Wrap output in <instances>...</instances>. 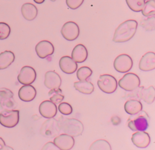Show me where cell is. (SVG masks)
I'll use <instances>...</instances> for the list:
<instances>
[{"label":"cell","instance_id":"cell-1","mask_svg":"<svg viewBox=\"0 0 155 150\" xmlns=\"http://www.w3.org/2000/svg\"><path fill=\"white\" fill-rule=\"evenodd\" d=\"M137 27V22L134 19H128L121 23L115 30L113 41L114 42H125L130 40L135 34Z\"/></svg>","mask_w":155,"mask_h":150},{"label":"cell","instance_id":"cell-2","mask_svg":"<svg viewBox=\"0 0 155 150\" xmlns=\"http://www.w3.org/2000/svg\"><path fill=\"white\" fill-rule=\"evenodd\" d=\"M58 122L60 129L72 137L81 135L84 131V125L78 119L61 116Z\"/></svg>","mask_w":155,"mask_h":150},{"label":"cell","instance_id":"cell-3","mask_svg":"<svg viewBox=\"0 0 155 150\" xmlns=\"http://www.w3.org/2000/svg\"><path fill=\"white\" fill-rule=\"evenodd\" d=\"M149 125V116L147 113L142 111L131 115L127 120L128 127L134 131H145Z\"/></svg>","mask_w":155,"mask_h":150},{"label":"cell","instance_id":"cell-4","mask_svg":"<svg viewBox=\"0 0 155 150\" xmlns=\"http://www.w3.org/2000/svg\"><path fill=\"white\" fill-rule=\"evenodd\" d=\"M97 85L102 91L107 94H111L116 90L117 82L114 76L105 74L99 76L97 80Z\"/></svg>","mask_w":155,"mask_h":150},{"label":"cell","instance_id":"cell-5","mask_svg":"<svg viewBox=\"0 0 155 150\" xmlns=\"http://www.w3.org/2000/svg\"><path fill=\"white\" fill-rule=\"evenodd\" d=\"M19 110L3 109L0 112V124L6 128H13L19 122Z\"/></svg>","mask_w":155,"mask_h":150},{"label":"cell","instance_id":"cell-6","mask_svg":"<svg viewBox=\"0 0 155 150\" xmlns=\"http://www.w3.org/2000/svg\"><path fill=\"white\" fill-rule=\"evenodd\" d=\"M140 80L138 76L133 73H126L119 80L118 85L123 90L132 91L139 87Z\"/></svg>","mask_w":155,"mask_h":150},{"label":"cell","instance_id":"cell-7","mask_svg":"<svg viewBox=\"0 0 155 150\" xmlns=\"http://www.w3.org/2000/svg\"><path fill=\"white\" fill-rule=\"evenodd\" d=\"M60 130L58 120L52 117L48 118L42 123L40 129V133L44 137L52 138L56 136L59 133Z\"/></svg>","mask_w":155,"mask_h":150},{"label":"cell","instance_id":"cell-8","mask_svg":"<svg viewBox=\"0 0 155 150\" xmlns=\"http://www.w3.org/2000/svg\"><path fill=\"white\" fill-rule=\"evenodd\" d=\"M133 60L127 54H121L117 56L113 62L114 69L119 73H126L129 71L133 67Z\"/></svg>","mask_w":155,"mask_h":150},{"label":"cell","instance_id":"cell-9","mask_svg":"<svg viewBox=\"0 0 155 150\" xmlns=\"http://www.w3.org/2000/svg\"><path fill=\"white\" fill-rule=\"evenodd\" d=\"M61 33L64 39L69 41H72L76 39L79 36V28L76 22L68 21L62 27Z\"/></svg>","mask_w":155,"mask_h":150},{"label":"cell","instance_id":"cell-10","mask_svg":"<svg viewBox=\"0 0 155 150\" xmlns=\"http://www.w3.org/2000/svg\"><path fill=\"white\" fill-rule=\"evenodd\" d=\"M36 77L35 70L31 67L24 66L21 68L18 76V80L21 84L30 85L35 80Z\"/></svg>","mask_w":155,"mask_h":150},{"label":"cell","instance_id":"cell-11","mask_svg":"<svg viewBox=\"0 0 155 150\" xmlns=\"http://www.w3.org/2000/svg\"><path fill=\"white\" fill-rule=\"evenodd\" d=\"M53 143L59 149L70 150L74 145V139L68 134H62L54 138Z\"/></svg>","mask_w":155,"mask_h":150},{"label":"cell","instance_id":"cell-12","mask_svg":"<svg viewBox=\"0 0 155 150\" xmlns=\"http://www.w3.org/2000/svg\"><path fill=\"white\" fill-rule=\"evenodd\" d=\"M131 141L139 148H145L150 143L151 138L148 132L144 131H137L132 134Z\"/></svg>","mask_w":155,"mask_h":150},{"label":"cell","instance_id":"cell-13","mask_svg":"<svg viewBox=\"0 0 155 150\" xmlns=\"http://www.w3.org/2000/svg\"><path fill=\"white\" fill-rule=\"evenodd\" d=\"M35 51L37 55L41 59H44L53 54L54 48L53 45L48 41L43 40L39 42L36 47Z\"/></svg>","mask_w":155,"mask_h":150},{"label":"cell","instance_id":"cell-14","mask_svg":"<svg viewBox=\"0 0 155 150\" xmlns=\"http://www.w3.org/2000/svg\"><path fill=\"white\" fill-rule=\"evenodd\" d=\"M139 68L143 71L155 69V53L152 51L146 53L142 56L139 62Z\"/></svg>","mask_w":155,"mask_h":150},{"label":"cell","instance_id":"cell-15","mask_svg":"<svg viewBox=\"0 0 155 150\" xmlns=\"http://www.w3.org/2000/svg\"><path fill=\"white\" fill-rule=\"evenodd\" d=\"M39 111L42 117L47 119L52 118L57 114V106L50 100H44L41 103Z\"/></svg>","mask_w":155,"mask_h":150},{"label":"cell","instance_id":"cell-16","mask_svg":"<svg viewBox=\"0 0 155 150\" xmlns=\"http://www.w3.org/2000/svg\"><path fill=\"white\" fill-rule=\"evenodd\" d=\"M61 78L60 76L54 71H47L45 74L44 85L48 89H56L61 86Z\"/></svg>","mask_w":155,"mask_h":150},{"label":"cell","instance_id":"cell-17","mask_svg":"<svg viewBox=\"0 0 155 150\" xmlns=\"http://www.w3.org/2000/svg\"><path fill=\"white\" fill-rule=\"evenodd\" d=\"M59 65L61 70L68 74L74 73L78 68L77 62L68 56H62L59 60Z\"/></svg>","mask_w":155,"mask_h":150},{"label":"cell","instance_id":"cell-18","mask_svg":"<svg viewBox=\"0 0 155 150\" xmlns=\"http://www.w3.org/2000/svg\"><path fill=\"white\" fill-rule=\"evenodd\" d=\"M36 95V91L34 86L30 85H24L20 88L18 91L19 99L24 102L33 100Z\"/></svg>","mask_w":155,"mask_h":150},{"label":"cell","instance_id":"cell-19","mask_svg":"<svg viewBox=\"0 0 155 150\" xmlns=\"http://www.w3.org/2000/svg\"><path fill=\"white\" fill-rule=\"evenodd\" d=\"M88 51L86 47L81 44L76 45L71 52V58L78 63H82L86 60Z\"/></svg>","mask_w":155,"mask_h":150},{"label":"cell","instance_id":"cell-20","mask_svg":"<svg viewBox=\"0 0 155 150\" xmlns=\"http://www.w3.org/2000/svg\"><path fill=\"white\" fill-rule=\"evenodd\" d=\"M22 16L27 21H32L38 15V8L31 3H25L21 7Z\"/></svg>","mask_w":155,"mask_h":150},{"label":"cell","instance_id":"cell-21","mask_svg":"<svg viewBox=\"0 0 155 150\" xmlns=\"http://www.w3.org/2000/svg\"><path fill=\"white\" fill-rule=\"evenodd\" d=\"M139 98L142 99L148 104H151L155 99V88L153 86H150L147 88L143 86L140 88Z\"/></svg>","mask_w":155,"mask_h":150},{"label":"cell","instance_id":"cell-22","mask_svg":"<svg viewBox=\"0 0 155 150\" xmlns=\"http://www.w3.org/2000/svg\"><path fill=\"white\" fill-rule=\"evenodd\" d=\"M124 109L130 115L134 114L142 109V104L140 101L136 99L128 100L124 104Z\"/></svg>","mask_w":155,"mask_h":150},{"label":"cell","instance_id":"cell-23","mask_svg":"<svg viewBox=\"0 0 155 150\" xmlns=\"http://www.w3.org/2000/svg\"><path fill=\"white\" fill-rule=\"evenodd\" d=\"M75 90L84 94H90L94 91L93 84L89 81L79 80L74 83Z\"/></svg>","mask_w":155,"mask_h":150},{"label":"cell","instance_id":"cell-24","mask_svg":"<svg viewBox=\"0 0 155 150\" xmlns=\"http://www.w3.org/2000/svg\"><path fill=\"white\" fill-rule=\"evenodd\" d=\"M15 54L11 51H4L0 53V70H4L10 66L15 60Z\"/></svg>","mask_w":155,"mask_h":150},{"label":"cell","instance_id":"cell-25","mask_svg":"<svg viewBox=\"0 0 155 150\" xmlns=\"http://www.w3.org/2000/svg\"><path fill=\"white\" fill-rule=\"evenodd\" d=\"M142 15L145 17L155 15V0H147L145 2L141 10Z\"/></svg>","mask_w":155,"mask_h":150},{"label":"cell","instance_id":"cell-26","mask_svg":"<svg viewBox=\"0 0 155 150\" xmlns=\"http://www.w3.org/2000/svg\"><path fill=\"white\" fill-rule=\"evenodd\" d=\"M48 96H50V100L55 104L61 103L64 99V96L59 88L51 89L48 92Z\"/></svg>","mask_w":155,"mask_h":150},{"label":"cell","instance_id":"cell-27","mask_svg":"<svg viewBox=\"0 0 155 150\" xmlns=\"http://www.w3.org/2000/svg\"><path fill=\"white\" fill-rule=\"evenodd\" d=\"M89 149L90 150H97V149H105L110 150L111 149L110 143L105 140L99 139L94 142L90 146Z\"/></svg>","mask_w":155,"mask_h":150},{"label":"cell","instance_id":"cell-28","mask_svg":"<svg viewBox=\"0 0 155 150\" xmlns=\"http://www.w3.org/2000/svg\"><path fill=\"white\" fill-rule=\"evenodd\" d=\"M140 25L146 31H153L155 29V16H148L147 18L142 19Z\"/></svg>","mask_w":155,"mask_h":150},{"label":"cell","instance_id":"cell-29","mask_svg":"<svg viewBox=\"0 0 155 150\" xmlns=\"http://www.w3.org/2000/svg\"><path fill=\"white\" fill-rule=\"evenodd\" d=\"M128 7L135 12H139L143 7L145 0H125Z\"/></svg>","mask_w":155,"mask_h":150},{"label":"cell","instance_id":"cell-30","mask_svg":"<svg viewBox=\"0 0 155 150\" xmlns=\"http://www.w3.org/2000/svg\"><path fill=\"white\" fill-rule=\"evenodd\" d=\"M93 71L88 67H81L79 68L76 73V76L79 80H87L92 74Z\"/></svg>","mask_w":155,"mask_h":150},{"label":"cell","instance_id":"cell-31","mask_svg":"<svg viewBox=\"0 0 155 150\" xmlns=\"http://www.w3.org/2000/svg\"><path fill=\"white\" fill-rule=\"evenodd\" d=\"M16 106L15 101L13 97L0 101V108L2 109H12Z\"/></svg>","mask_w":155,"mask_h":150},{"label":"cell","instance_id":"cell-32","mask_svg":"<svg viewBox=\"0 0 155 150\" xmlns=\"http://www.w3.org/2000/svg\"><path fill=\"white\" fill-rule=\"evenodd\" d=\"M10 33V26L5 22H0V39H7Z\"/></svg>","mask_w":155,"mask_h":150},{"label":"cell","instance_id":"cell-33","mask_svg":"<svg viewBox=\"0 0 155 150\" xmlns=\"http://www.w3.org/2000/svg\"><path fill=\"white\" fill-rule=\"evenodd\" d=\"M59 111L64 115H69L72 113L73 108L70 104L67 102H62L58 106Z\"/></svg>","mask_w":155,"mask_h":150},{"label":"cell","instance_id":"cell-34","mask_svg":"<svg viewBox=\"0 0 155 150\" xmlns=\"http://www.w3.org/2000/svg\"><path fill=\"white\" fill-rule=\"evenodd\" d=\"M13 93L9 89L6 88H0V101L12 98Z\"/></svg>","mask_w":155,"mask_h":150},{"label":"cell","instance_id":"cell-35","mask_svg":"<svg viewBox=\"0 0 155 150\" xmlns=\"http://www.w3.org/2000/svg\"><path fill=\"white\" fill-rule=\"evenodd\" d=\"M84 0H66L67 5L71 9L75 10L79 7Z\"/></svg>","mask_w":155,"mask_h":150},{"label":"cell","instance_id":"cell-36","mask_svg":"<svg viewBox=\"0 0 155 150\" xmlns=\"http://www.w3.org/2000/svg\"><path fill=\"white\" fill-rule=\"evenodd\" d=\"M42 149H59L54 144L53 142H49L44 145Z\"/></svg>","mask_w":155,"mask_h":150},{"label":"cell","instance_id":"cell-37","mask_svg":"<svg viewBox=\"0 0 155 150\" xmlns=\"http://www.w3.org/2000/svg\"><path fill=\"white\" fill-rule=\"evenodd\" d=\"M0 146H1V148H0V150H2V149H13L11 147H9V146H7L5 145V142L4 141V140L0 137Z\"/></svg>","mask_w":155,"mask_h":150},{"label":"cell","instance_id":"cell-38","mask_svg":"<svg viewBox=\"0 0 155 150\" xmlns=\"http://www.w3.org/2000/svg\"><path fill=\"white\" fill-rule=\"evenodd\" d=\"M33 1H34V2H36V4H42V3L45 1V0H33Z\"/></svg>","mask_w":155,"mask_h":150},{"label":"cell","instance_id":"cell-39","mask_svg":"<svg viewBox=\"0 0 155 150\" xmlns=\"http://www.w3.org/2000/svg\"><path fill=\"white\" fill-rule=\"evenodd\" d=\"M50 1H53V2H54V1H55L56 0H50Z\"/></svg>","mask_w":155,"mask_h":150},{"label":"cell","instance_id":"cell-40","mask_svg":"<svg viewBox=\"0 0 155 150\" xmlns=\"http://www.w3.org/2000/svg\"><path fill=\"white\" fill-rule=\"evenodd\" d=\"M145 1H147V0H145Z\"/></svg>","mask_w":155,"mask_h":150}]
</instances>
